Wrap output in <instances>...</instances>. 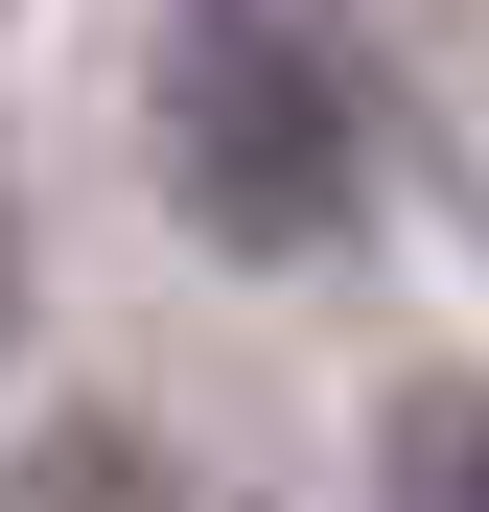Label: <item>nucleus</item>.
<instances>
[{
  "instance_id": "1",
  "label": "nucleus",
  "mask_w": 489,
  "mask_h": 512,
  "mask_svg": "<svg viewBox=\"0 0 489 512\" xmlns=\"http://www.w3.org/2000/svg\"><path fill=\"white\" fill-rule=\"evenodd\" d=\"M140 140L187 187V233H233V256H326L373 210V94H350V47L303 0H163Z\"/></svg>"
},
{
  "instance_id": "2",
  "label": "nucleus",
  "mask_w": 489,
  "mask_h": 512,
  "mask_svg": "<svg viewBox=\"0 0 489 512\" xmlns=\"http://www.w3.org/2000/svg\"><path fill=\"white\" fill-rule=\"evenodd\" d=\"M396 512H489V396H420V419H396Z\"/></svg>"
},
{
  "instance_id": "3",
  "label": "nucleus",
  "mask_w": 489,
  "mask_h": 512,
  "mask_svg": "<svg viewBox=\"0 0 489 512\" xmlns=\"http://www.w3.org/2000/svg\"><path fill=\"white\" fill-rule=\"evenodd\" d=\"M0 350H24V210H0Z\"/></svg>"
}]
</instances>
